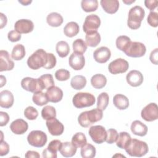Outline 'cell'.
<instances>
[{
  "instance_id": "36",
  "label": "cell",
  "mask_w": 158,
  "mask_h": 158,
  "mask_svg": "<svg viewBox=\"0 0 158 158\" xmlns=\"http://www.w3.org/2000/svg\"><path fill=\"white\" fill-rule=\"evenodd\" d=\"M131 139L129 133L125 131H122L118 134L116 141V145L120 149H125Z\"/></svg>"
},
{
  "instance_id": "20",
  "label": "cell",
  "mask_w": 158,
  "mask_h": 158,
  "mask_svg": "<svg viewBox=\"0 0 158 158\" xmlns=\"http://www.w3.org/2000/svg\"><path fill=\"white\" fill-rule=\"evenodd\" d=\"M46 94L49 102L56 103L62 100L63 91L60 88L54 86L47 89Z\"/></svg>"
},
{
  "instance_id": "21",
  "label": "cell",
  "mask_w": 158,
  "mask_h": 158,
  "mask_svg": "<svg viewBox=\"0 0 158 158\" xmlns=\"http://www.w3.org/2000/svg\"><path fill=\"white\" fill-rule=\"evenodd\" d=\"M14 101V95L10 91L6 89L0 93V106L1 107L9 109L12 106Z\"/></svg>"
},
{
  "instance_id": "39",
  "label": "cell",
  "mask_w": 158,
  "mask_h": 158,
  "mask_svg": "<svg viewBox=\"0 0 158 158\" xmlns=\"http://www.w3.org/2000/svg\"><path fill=\"white\" fill-rule=\"evenodd\" d=\"M33 102L37 106H42L46 104L49 100L46 96V93H43L42 91H38L35 93L32 97Z\"/></svg>"
},
{
  "instance_id": "31",
  "label": "cell",
  "mask_w": 158,
  "mask_h": 158,
  "mask_svg": "<svg viewBox=\"0 0 158 158\" xmlns=\"http://www.w3.org/2000/svg\"><path fill=\"white\" fill-rule=\"evenodd\" d=\"M85 43L87 46L90 47H96L101 41L100 34L98 31L88 33L85 36Z\"/></svg>"
},
{
  "instance_id": "22",
  "label": "cell",
  "mask_w": 158,
  "mask_h": 158,
  "mask_svg": "<svg viewBox=\"0 0 158 158\" xmlns=\"http://www.w3.org/2000/svg\"><path fill=\"white\" fill-rule=\"evenodd\" d=\"M100 4L103 10L110 14L115 13L119 7V2L117 0H101Z\"/></svg>"
},
{
  "instance_id": "29",
  "label": "cell",
  "mask_w": 158,
  "mask_h": 158,
  "mask_svg": "<svg viewBox=\"0 0 158 158\" xmlns=\"http://www.w3.org/2000/svg\"><path fill=\"white\" fill-rule=\"evenodd\" d=\"M79 25L75 22H70L67 23L64 28V33L67 37H73L79 32Z\"/></svg>"
},
{
  "instance_id": "16",
  "label": "cell",
  "mask_w": 158,
  "mask_h": 158,
  "mask_svg": "<svg viewBox=\"0 0 158 158\" xmlns=\"http://www.w3.org/2000/svg\"><path fill=\"white\" fill-rule=\"evenodd\" d=\"M14 63L11 60L7 51H0V72L11 70L14 69Z\"/></svg>"
},
{
  "instance_id": "38",
  "label": "cell",
  "mask_w": 158,
  "mask_h": 158,
  "mask_svg": "<svg viewBox=\"0 0 158 158\" xmlns=\"http://www.w3.org/2000/svg\"><path fill=\"white\" fill-rule=\"evenodd\" d=\"M81 6L86 12H94L98 9V2L97 0H82Z\"/></svg>"
},
{
  "instance_id": "43",
  "label": "cell",
  "mask_w": 158,
  "mask_h": 158,
  "mask_svg": "<svg viewBox=\"0 0 158 158\" xmlns=\"http://www.w3.org/2000/svg\"><path fill=\"white\" fill-rule=\"evenodd\" d=\"M24 116L30 120H35L38 116V112L33 106H28L24 110Z\"/></svg>"
},
{
  "instance_id": "28",
  "label": "cell",
  "mask_w": 158,
  "mask_h": 158,
  "mask_svg": "<svg viewBox=\"0 0 158 158\" xmlns=\"http://www.w3.org/2000/svg\"><path fill=\"white\" fill-rule=\"evenodd\" d=\"M107 83L106 77L100 73L94 75L91 78V84L96 89H101L104 88Z\"/></svg>"
},
{
  "instance_id": "50",
  "label": "cell",
  "mask_w": 158,
  "mask_h": 158,
  "mask_svg": "<svg viewBox=\"0 0 158 158\" xmlns=\"http://www.w3.org/2000/svg\"><path fill=\"white\" fill-rule=\"evenodd\" d=\"M9 152V146L7 142L4 141H1L0 144V156H3L7 155Z\"/></svg>"
},
{
  "instance_id": "48",
  "label": "cell",
  "mask_w": 158,
  "mask_h": 158,
  "mask_svg": "<svg viewBox=\"0 0 158 158\" xmlns=\"http://www.w3.org/2000/svg\"><path fill=\"white\" fill-rule=\"evenodd\" d=\"M56 56L52 53H48V60L46 64L43 67L45 69H51L56 66Z\"/></svg>"
},
{
  "instance_id": "59",
  "label": "cell",
  "mask_w": 158,
  "mask_h": 158,
  "mask_svg": "<svg viewBox=\"0 0 158 158\" xmlns=\"http://www.w3.org/2000/svg\"><path fill=\"white\" fill-rule=\"evenodd\" d=\"M123 2L126 4H130L134 2H135V0H131V1H127V0H123Z\"/></svg>"
},
{
  "instance_id": "32",
  "label": "cell",
  "mask_w": 158,
  "mask_h": 158,
  "mask_svg": "<svg viewBox=\"0 0 158 158\" xmlns=\"http://www.w3.org/2000/svg\"><path fill=\"white\" fill-rule=\"evenodd\" d=\"M131 43V41L128 36L125 35H122L117 37V38L116 39L115 44L117 49L123 52H125L128 49Z\"/></svg>"
},
{
  "instance_id": "7",
  "label": "cell",
  "mask_w": 158,
  "mask_h": 158,
  "mask_svg": "<svg viewBox=\"0 0 158 158\" xmlns=\"http://www.w3.org/2000/svg\"><path fill=\"white\" fill-rule=\"evenodd\" d=\"M101 25L100 18L96 14H90L86 17L83 25V30L86 34L96 32Z\"/></svg>"
},
{
  "instance_id": "17",
  "label": "cell",
  "mask_w": 158,
  "mask_h": 158,
  "mask_svg": "<svg viewBox=\"0 0 158 158\" xmlns=\"http://www.w3.org/2000/svg\"><path fill=\"white\" fill-rule=\"evenodd\" d=\"M69 65L75 70H81L85 64V57L83 54L73 52L69 59Z\"/></svg>"
},
{
  "instance_id": "15",
  "label": "cell",
  "mask_w": 158,
  "mask_h": 158,
  "mask_svg": "<svg viewBox=\"0 0 158 158\" xmlns=\"http://www.w3.org/2000/svg\"><path fill=\"white\" fill-rule=\"evenodd\" d=\"M111 56L110 49L106 46H101L96 49L93 53L94 60L100 64H104L108 61Z\"/></svg>"
},
{
  "instance_id": "44",
  "label": "cell",
  "mask_w": 158,
  "mask_h": 158,
  "mask_svg": "<svg viewBox=\"0 0 158 158\" xmlns=\"http://www.w3.org/2000/svg\"><path fill=\"white\" fill-rule=\"evenodd\" d=\"M70 74L69 71L65 69H59L55 73V77L59 81H66L69 79Z\"/></svg>"
},
{
  "instance_id": "34",
  "label": "cell",
  "mask_w": 158,
  "mask_h": 158,
  "mask_svg": "<svg viewBox=\"0 0 158 158\" xmlns=\"http://www.w3.org/2000/svg\"><path fill=\"white\" fill-rule=\"evenodd\" d=\"M25 56V47L21 44H16L12 49L11 57L15 60H22Z\"/></svg>"
},
{
  "instance_id": "49",
  "label": "cell",
  "mask_w": 158,
  "mask_h": 158,
  "mask_svg": "<svg viewBox=\"0 0 158 158\" xmlns=\"http://www.w3.org/2000/svg\"><path fill=\"white\" fill-rule=\"evenodd\" d=\"M7 38L11 42H17L21 39V35L15 30H11L8 33Z\"/></svg>"
},
{
  "instance_id": "26",
  "label": "cell",
  "mask_w": 158,
  "mask_h": 158,
  "mask_svg": "<svg viewBox=\"0 0 158 158\" xmlns=\"http://www.w3.org/2000/svg\"><path fill=\"white\" fill-rule=\"evenodd\" d=\"M38 83L41 90L48 89L49 88L54 86V81L51 74L46 73L41 75L38 78Z\"/></svg>"
},
{
  "instance_id": "2",
  "label": "cell",
  "mask_w": 158,
  "mask_h": 158,
  "mask_svg": "<svg viewBox=\"0 0 158 158\" xmlns=\"http://www.w3.org/2000/svg\"><path fill=\"white\" fill-rule=\"evenodd\" d=\"M102 116V110L96 108L90 110L82 112L78 117V122L82 127L86 128L101 120Z\"/></svg>"
},
{
  "instance_id": "6",
  "label": "cell",
  "mask_w": 158,
  "mask_h": 158,
  "mask_svg": "<svg viewBox=\"0 0 158 158\" xmlns=\"http://www.w3.org/2000/svg\"><path fill=\"white\" fill-rule=\"evenodd\" d=\"M48 140L46 134L41 130H33L27 136V141L31 146L36 148L43 147Z\"/></svg>"
},
{
  "instance_id": "11",
  "label": "cell",
  "mask_w": 158,
  "mask_h": 158,
  "mask_svg": "<svg viewBox=\"0 0 158 158\" xmlns=\"http://www.w3.org/2000/svg\"><path fill=\"white\" fill-rule=\"evenodd\" d=\"M146 52L145 45L140 42H132L128 49L124 52L125 54L131 57H141Z\"/></svg>"
},
{
  "instance_id": "9",
  "label": "cell",
  "mask_w": 158,
  "mask_h": 158,
  "mask_svg": "<svg viewBox=\"0 0 158 158\" xmlns=\"http://www.w3.org/2000/svg\"><path fill=\"white\" fill-rule=\"evenodd\" d=\"M128 68V62L126 60L122 58H118L112 61L108 66L109 72L114 75L125 73L127 71Z\"/></svg>"
},
{
  "instance_id": "56",
  "label": "cell",
  "mask_w": 158,
  "mask_h": 158,
  "mask_svg": "<svg viewBox=\"0 0 158 158\" xmlns=\"http://www.w3.org/2000/svg\"><path fill=\"white\" fill-rule=\"evenodd\" d=\"M0 17H1V28H2L4 26L6 25L7 24V19L6 16L2 14V13H0Z\"/></svg>"
},
{
  "instance_id": "1",
  "label": "cell",
  "mask_w": 158,
  "mask_h": 158,
  "mask_svg": "<svg viewBox=\"0 0 158 158\" xmlns=\"http://www.w3.org/2000/svg\"><path fill=\"white\" fill-rule=\"evenodd\" d=\"M124 149L129 156L140 157L148 152L149 148L144 141L137 139H131Z\"/></svg>"
},
{
  "instance_id": "8",
  "label": "cell",
  "mask_w": 158,
  "mask_h": 158,
  "mask_svg": "<svg viewBox=\"0 0 158 158\" xmlns=\"http://www.w3.org/2000/svg\"><path fill=\"white\" fill-rule=\"evenodd\" d=\"M89 135L96 144H101L106 141L107 131L105 128L101 125H94L90 127L88 131Z\"/></svg>"
},
{
  "instance_id": "46",
  "label": "cell",
  "mask_w": 158,
  "mask_h": 158,
  "mask_svg": "<svg viewBox=\"0 0 158 158\" xmlns=\"http://www.w3.org/2000/svg\"><path fill=\"white\" fill-rule=\"evenodd\" d=\"M147 22L148 24L152 27L158 26V14L156 12L151 11L148 16Z\"/></svg>"
},
{
  "instance_id": "23",
  "label": "cell",
  "mask_w": 158,
  "mask_h": 158,
  "mask_svg": "<svg viewBox=\"0 0 158 158\" xmlns=\"http://www.w3.org/2000/svg\"><path fill=\"white\" fill-rule=\"evenodd\" d=\"M130 129L134 135L139 136H144L148 133V127L139 120L133 121L131 125Z\"/></svg>"
},
{
  "instance_id": "57",
  "label": "cell",
  "mask_w": 158,
  "mask_h": 158,
  "mask_svg": "<svg viewBox=\"0 0 158 158\" xmlns=\"http://www.w3.org/2000/svg\"><path fill=\"white\" fill-rule=\"evenodd\" d=\"M0 78H1V85H0V86L2 87L4 85H6V77H4L3 75H1Z\"/></svg>"
},
{
  "instance_id": "54",
  "label": "cell",
  "mask_w": 158,
  "mask_h": 158,
  "mask_svg": "<svg viewBox=\"0 0 158 158\" xmlns=\"http://www.w3.org/2000/svg\"><path fill=\"white\" fill-rule=\"evenodd\" d=\"M42 156L43 157H48V158H56L57 157V153H54L50 151L48 148L43 150Z\"/></svg>"
},
{
  "instance_id": "42",
  "label": "cell",
  "mask_w": 158,
  "mask_h": 158,
  "mask_svg": "<svg viewBox=\"0 0 158 158\" xmlns=\"http://www.w3.org/2000/svg\"><path fill=\"white\" fill-rule=\"evenodd\" d=\"M41 116L44 120H50L56 117V109L52 106H46L41 110Z\"/></svg>"
},
{
  "instance_id": "3",
  "label": "cell",
  "mask_w": 158,
  "mask_h": 158,
  "mask_svg": "<svg viewBox=\"0 0 158 158\" xmlns=\"http://www.w3.org/2000/svg\"><path fill=\"white\" fill-rule=\"evenodd\" d=\"M145 15V12L143 8L139 6H135L131 7L128 12V17L127 25L128 27L133 30L138 29L142 20Z\"/></svg>"
},
{
  "instance_id": "12",
  "label": "cell",
  "mask_w": 158,
  "mask_h": 158,
  "mask_svg": "<svg viewBox=\"0 0 158 158\" xmlns=\"http://www.w3.org/2000/svg\"><path fill=\"white\" fill-rule=\"evenodd\" d=\"M48 131L52 136L61 135L64 130L63 124L59 122L56 117L46 120V122Z\"/></svg>"
},
{
  "instance_id": "47",
  "label": "cell",
  "mask_w": 158,
  "mask_h": 158,
  "mask_svg": "<svg viewBox=\"0 0 158 158\" xmlns=\"http://www.w3.org/2000/svg\"><path fill=\"white\" fill-rule=\"evenodd\" d=\"M61 145H62V143L60 140L54 139L49 143L47 148L50 151H51L54 153H57V152L58 151H59V149L61 147Z\"/></svg>"
},
{
  "instance_id": "41",
  "label": "cell",
  "mask_w": 158,
  "mask_h": 158,
  "mask_svg": "<svg viewBox=\"0 0 158 158\" xmlns=\"http://www.w3.org/2000/svg\"><path fill=\"white\" fill-rule=\"evenodd\" d=\"M109 97L107 93L102 92L98 96L97 99V108L104 110L108 106Z\"/></svg>"
},
{
  "instance_id": "5",
  "label": "cell",
  "mask_w": 158,
  "mask_h": 158,
  "mask_svg": "<svg viewBox=\"0 0 158 158\" xmlns=\"http://www.w3.org/2000/svg\"><path fill=\"white\" fill-rule=\"evenodd\" d=\"M96 101L95 97L91 93L80 92L74 95L72 99L73 106L78 109L90 107Z\"/></svg>"
},
{
  "instance_id": "10",
  "label": "cell",
  "mask_w": 158,
  "mask_h": 158,
  "mask_svg": "<svg viewBox=\"0 0 158 158\" xmlns=\"http://www.w3.org/2000/svg\"><path fill=\"white\" fill-rule=\"evenodd\" d=\"M141 117L147 122H152L158 118V107L154 102L146 106L141 112Z\"/></svg>"
},
{
  "instance_id": "25",
  "label": "cell",
  "mask_w": 158,
  "mask_h": 158,
  "mask_svg": "<svg viewBox=\"0 0 158 158\" xmlns=\"http://www.w3.org/2000/svg\"><path fill=\"white\" fill-rule=\"evenodd\" d=\"M114 105L119 110H125L129 106V101L127 96L122 94H117L113 98Z\"/></svg>"
},
{
  "instance_id": "24",
  "label": "cell",
  "mask_w": 158,
  "mask_h": 158,
  "mask_svg": "<svg viewBox=\"0 0 158 158\" xmlns=\"http://www.w3.org/2000/svg\"><path fill=\"white\" fill-rule=\"evenodd\" d=\"M76 148L72 143L66 141L62 143L61 147L59 149L60 154L65 157H70L73 156L77 152Z\"/></svg>"
},
{
  "instance_id": "58",
  "label": "cell",
  "mask_w": 158,
  "mask_h": 158,
  "mask_svg": "<svg viewBox=\"0 0 158 158\" xmlns=\"http://www.w3.org/2000/svg\"><path fill=\"white\" fill-rule=\"evenodd\" d=\"M31 2H32V1H28V0H27V1H19V2L21 3L23 6H28Z\"/></svg>"
},
{
  "instance_id": "37",
  "label": "cell",
  "mask_w": 158,
  "mask_h": 158,
  "mask_svg": "<svg viewBox=\"0 0 158 158\" xmlns=\"http://www.w3.org/2000/svg\"><path fill=\"white\" fill-rule=\"evenodd\" d=\"M72 143L76 148H81L87 143V139L84 133L81 132L76 133L72 138Z\"/></svg>"
},
{
  "instance_id": "13",
  "label": "cell",
  "mask_w": 158,
  "mask_h": 158,
  "mask_svg": "<svg viewBox=\"0 0 158 158\" xmlns=\"http://www.w3.org/2000/svg\"><path fill=\"white\" fill-rule=\"evenodd\" d=\"M21 86L25 90L33 93L38 91H42L40 88L38 78L25 77L21 81Z\"/></svg>"
},
{
  "instance_id": "14",
  "label": "cell",
  "mask_w": 158,
  "mask_h": 158,
  "mask_svg": "<svg viewBox=\"0 0 158 158\" xmlns=\"http://www.w3.org/2000/svg\"><path fill=\"white\" fill-rule=\"evenodd\" d=\"M14 28L15 30L20 34H26L33 31L34 28V24L30 20L20 19L15 23Z\"/></svg>"
},
{
  "instance_id": "4",
  "label": "cell",
  "mask_w": 158,
  "mask_h": 158,
  "mask_svg": "<svg viewBox=\"0 0 158 158\" xmlns=\"http://www.w3.org/2000/svg\"><path fill=\"white\" fill-rule=\"evenodd\" d=\"M47 60L48 53L43 49H38L28 58L27 65L31 69L38 70L43 67Z\"/></svg>"
},
{
  "instance_id": "53",
  "label": "cell",
  "mask_w": 158,
  "mask_h": 158,
  "mask_svg": "<svg viewBox=\"0 0 158 158\" xmlns=\"http://www.w3.org/2000/svg\"><path fill=\"white\" fill-rule=\"evenodd\" d=\"M157 55H158V49L157 48H156L155 49L152 51L150 54L149 59H150L151 62L155 65H157V60H158Z\"/></svg>"
},
{
  "instance_id": "45",
  "label": "cell",
  "mask_w": 158,
  "mask_h": 158,
  "mask_svg": "<svg viewBox=\"0 0 158 158\" xmlns=\"http://www.w3.org/2000/svg\"><path fill=\"white\" fill-rule=\"evenodd\" d=\"M107 131V138L106 141L108 144H112L115 143L118 138V134L117 131L114 128H110Z\"/></svg>"
},
{
  "instance_id": "30",
  "label": "cell",
  "mask_w": 158,
  "mask_h": 158,
  "mask_svg": "<svg viewBox=\"0 0 158 158\" xmlns=\"http://www.w3.org/2000/svg\"><path fill=\"white\" fill-rule=\"evenodd\" d=\"M86 85V78L83 75H75L74 76L71 81H70V85L71 86L76 89V90H80L83 89L85 87Z\"/></svg>"
},
{
  "instance_id": "27",
  "label": "cell",
  "mask_w": 158,
  "mask_h": 158,
  "mask_svg": "<svg viewBox=\"0 0 158 158\" xmlns=\"http://www.w3.org/2000/svg\"><path fill=\"white\" fill-rule=\"evenodd\" d=\"M62 16L57 12H51L46 17V22L51 27H57L63 23Z\"/></svg>"
},
{
  "instance_id": "35",
  "label": "cell",
  "mask_w": 158,
  "mask_h": 158,
  "mask_svg": "<svg viewBox=\"0 0 158 158\" xmlns=\"http://www.w3.org/2000/svg\"><path fill=\"white\" fill-rule=\"evenodd\" d=\"M96 148L91 144H86L81 147L80 154L83 158H93L96 156Z\"/></svg>"
},
{
  "instance_id": "51",
  "label": "cell",
  "mask_w": 158,
  "mask_h": 158,
  "mask_svg": "<svg viewBox=\"0 0 158 158\" xmlns=\"http://www.w3.org/2000/svg\"><path fill=\"white\" fill-rule=\"evenodd\" d=\"M9 120V116L7 112H0V126L3 127L7 125Z\"/></svg>"
},
{
  "instance_id": "55",
  "label": "cell",
  "mask_w": 158,
  "mask_h": 158,
  "mask_svg": "<svg viewBox=\"0 0 158 158\" xmlns=\"http://www.w3.org/2000/svg\"><path fill=\"white\" fill-rule=\"evenodd\" d=\"M25 157L27 158H40V155L39 154V153L36 151H28L25 155Z\"/></svg>"
},
{
  "instance_id": "33",
  "label": "cell",
  "mask_w": 158,
  "mask_h": 158,
  "mask_svg": "<svg viewBox=\"0 0 158 158\" xmlns=\"http://www.w3.org/2000/svg\"><path fill=\"white\" fill-rule=\"evenodd\" d=\"M56 50L59 56L63 58L67 57L69 54L70 47L66 41H60L56 44Z\"/></svg>"
},
{
  "instance_id": "52",
  "label": "cell",
  "mask_w": 158,
  "mask_h": 158,
  "mask_svg": "<svg viewBox=\"0 0 158 158\" xmlns=\"http://www.w3.org/2000/svg\"><path fill=\"white\" fill-rule=\"evenodd\" d=\"M158 1L157 0H146L144 1L145 6L150 10H154L157 6Z\"/></svg>"
},
{
  "instance_id": "19",
  "label": "cell",
  "mask_w": 158,
  "mask_h": 158,
  "mask_svg": "<svg viewBox=\"0 0 158 158\" xmlns=\"http://www.w3.org/2000/svg\"><path fill=\"white\" fill-rule=\"evenodd\" d=\"M28 128V125L26 121L22 118L14 120L10 125V130L16 135H22L25 133Z\"/></svg>"
},
{
  "instance_id": "40",
  "label": "cell",
  "mask_w": 158,
  "mask_h": 158,
  "mask_svg": "<svg viewBox=\"0 0 158 158\" xmlns=\"http://www.w3.org/2000/svg\"><path fill=\"white\" fill-rule=\"evenodd\" d=\"M73 52L77 54H83L87 49V45L86 43L81 38L75 40L72 44Z\"/></svg>"
},
{
  "instance_id": "18",
  "label": "cell",
  "mask_w": 158,
  "mask_h": 158,
  "mask_svg": "<svg viewBox=\"0 0 158 158\" xmlns=\"http://www.w3.org/2000/svg\"><path fill=\"white\" fill-rule=\"evenodd\" d=\"M143 75L138 70H131L126 76L127 83L131 86L137 87L140 86L143 82Z\"/></svg>"
}]
</instances>
